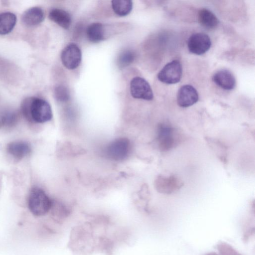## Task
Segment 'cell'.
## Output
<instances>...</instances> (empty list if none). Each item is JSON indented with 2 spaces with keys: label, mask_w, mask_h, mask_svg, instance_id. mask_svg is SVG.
I'll use <instances>...</instances> for the list:
<instances>
[{
  "label": "cell",
  "mask_w": 255,
  "mask_h": 255,
  "mask_svg": "<svg viewBox=\"0 0 255 255\" xmlns=\"http://www.w3.org/2000/svg\"><path fill=\"white\" fill-rule=\"evenodd\" d=\"M21 111L28 120L36 123H45L52 117L49 104L38 97H28L24 99L21 104Z\"/></svg>",
  "instance_id": "obj_1"
},
{
  "label": "cell",
  "mask_w": 255,
  "mask_h": 255,
  "mask_svg": "<svg viewBox=\"0 0 255 255\" xmlns=\"http://www.w3.org/2000/svg\"><path fill=\"white\" fill-rule=\"evenodd\" d=\"M52 201L45 191L39 187H33L28 199V207L36 216H42L51 210Z\"/></svg>",
  "instance_id": "obj_2"
},
{
  "label": "cell",
  "mask_w": 255,
  "mask_h": 255,
  "mask_svg": "<svg viewBox=\"0 0 255 255\" xmlns=\"http://www.w3.org/2000/svg\"><path fill=\"white\" fill-rule=\"evenodd\" d=\"M130 150L129 140L125 137L117 138L106 147L105 154L110 159L121 161L127 157Z\"/></svg>",
  "instance_id": "obj_3"
},
{
  "label": "cell",
  "mask_w": 255,
  "mask_h": 255,
  "mask_svg": "<svg viewBox=\"0 0 255 255\" xmlns=\"http://www.w3.org/2000/svg\"><path fill=\"white\" fill-rule=\"evenodd\" d=\"M182 69L180 62L174 60L167 63L157 75L158 80L167 84L179 82L182 77Z\"/></svg>",
  "instance_id": "obj_4"
},
{
  "label": "cell",
  "mask_w": 255,
  "mask_h": 255,
  "mask_svg": "<svg viewBox=\"0 0 255 255\" xmlns=\"http://www.w3.org/2000/svg\"><path fill=\"white\" fill-rule=\"evenodd\" d=\"M131 96L136 99L150 101L153 98V94L149 83L139 77L133 78L130 83Z\"/></svg>",
  "instance_id": "obj_5"
},
{
  "label": "cell",
  "mask_w": 255,
  "mask_h": 255,
  "mask_svg": "<svg viewBox=\"0 0 255 255\" xmlns=\"http://www.w3.org/2000/svg\"><path fill=\"white\" fill-rule=\"evenodd\" d=\"M82 58L79 47L74 43H70L62 50L61 54V61L64 66L69 69H74L80 65Z\"/></svg>",
  "instance_id": "obj_6"
},
{
  "label": "cell",
  "mask_w": 255,
  "mask_h": 255,
  "mask_svg": "<svg viewBox=\"0 0 255 255\" xmlns=\"http://www.w3.org/2000/svg\"><path fill=\"white\" fill-rule=\"evenodd\" d=\"M187 45L190 52L196 55H201L210 49L211 41L207 34L204 33H196L190 36Z\"/></svg>",
  "instance_id": "obj_7"
},
{
  "label": "cell",
  "mask_w": 255,
  "mask_h": 255,
  "mask_svg": "<svg viewBox=\"0 0 255 255\" xmlns=\"http://www.w3.org/2000/svg\"><path fill=\"white\" fill-rule=\"evenodd\" d=\"M198 99L199 96L197 90L190 85L181 86L178 91L177 102L181 107H190L195 104Z\"/></svg>",
  "instance_id": "obj_8"
},
{
  "label": "cell",
  "mask_w": 255,
  "mask_h": 255,
  "mask_svg": "<svg viewBox=\"0 0 255 255\" xmlns=\"http://www.w3.org/2000/svg\"><path fill=\"white\" fill-rule=\"evenodd\" d=\"M212 80L219 87L226 90L233 89L236 85V79L229 71L223 69L217 71L212 77Z\"/></svg>",
  "instance_id": "obj_9"
},
{
  "label": "cell",
  "mask_w": 255,
  "mask_h": 255,
  "mask_svg": "<svg viewBox=\"0 0 255 255\" xmlns=\"http://www.w3.org/2000/svg\"><path fill=\"white\" fill-rule=\"evenodd\" d=\"M7 152L12 157L21 159L31 151L30 145L26 141H15L8 143L6 146Z\"/></svg>",
  "instance_id": "obj_10"
},
{
  "label": "cell",
  "mask_w": 255,
  "mask_h": 255,
  "mask_svg": "<svg viewBox=\"0 0 255 255\" xmlns=\"http://www.w3.org/2000/svg\"><path fill=\"white\" fill-rule=\"evenodd\" d=\"M43 10L39 7H32L25 10L22 15L23 22L28 26H33L41 23L44 19Z\"/></svg>",
  "instance_id": "obj_11"
},
{
  "label": "cell",
  "mask_w": 255,
  "mask_h": 255,
  "mask_svg": "<svg viewBox=\"0 0 255 255\" xmlns=\"http://www.w3.org/2000/svg\"><path fill=\"white\" fill-rule=\"evenodd\" d=\"M49 18L64 29H68L71 24V17L70 14L61 9H51L49 13Z\"/></svg>",
  "instance_id": "obj_12"
},
{
  "label": "cell",
  "mask_w": 255,
  "mask_h": 255,
  "mask_svg": "<svg viewBox=\"0 0 255 255\" xmlns=\"http://www.w3.org/2000/svg\"><path fill=\"white\" fill-rule=\"evenodd\" d=\"M16 15L10 12L0 13V34L5 35L10 33L16 23Z\"/></svg>",
  "instance_id": "obj_13"
},
{
  "label": "cell",
  "mask_w": 255,
  "mask_h": 255,
  "mask_svg": "<svg viewBox=\"0 0 255 255\" xmlns=\"http://www.w3.org/2000/svg\"><path fill=\"white\" fill-rule=\"evenodd\" d=\"M198 20L202 26L208 29L214 28L219 24V20L216 16L207 8L200 10L198 12Z\"/></svg>",
  "instance_id": "obj_14"
},
{
  "label": "cell",
  "mask_w": 255,
  "mask_h": 255,
  "mask_svg": "<svg viewBox=\"0 0 255 255\" xmlns=\"http://www.w3.org/2000/svg\"><path fill=\"white\" fill-rule=\"evenodd\" d=\"M88 39L94 43L99 42L104 39L103 25L98 22H95L88 26L87 29Z\"/></svg>",
  "instance_id": "obj_15"
},
{
  "label": "cell",
  "mask_w": 255,
  "mask_h": 255,
  "mask_svg": "<svg viewBox=\"0 0 255 255\" xmlns=\"http://www.w3.org/2000/svg\"><path fill=\"white\" fill-rule=\"evenodd\" d=\"M112 6L114 12L118 15L124 16L128 15L132 8V2L127 0L112 1Z\"/></svg>",
  "instance_id": "obj_16"
},
{
  "label": "cell",
  "mask_w": 255,
  "mask_h": 255,
  "mask_svg": "<svg viewBox=\"0 0 255 255\" xmlns=\"http://www.w3.org/2000/svg\"><path fill=\"white\" fill-rule=\"evenodd\" d=\"M158 182V189L162 193H171L176 188H178L177 179L172 176L161 177Z\"/></svg>",
  "instance_id": "obj_17"
},
{
  "label": "cell",
  "mask_w": 255,
  "mask_h": 255,
  "mask_svg": "<svg viewBox=\"0 0 255 255\" xmlns=\"http://www.w3.org/2000/svg\"><path fill=\"white\" fill-rule=\"evenodd\" d=\"M159 138L162 146L168 148L173 142L172 130L168 127L162 126L159 129Z\"/></svg>",
  "instance_id": "obj_18"
},
{
  "label": "cell",
  "mask_w": 255,
  "mask_h": 255,
  "mask_svg": "<svg viewBox=\"0 0 255 255\" xmlns=\"http://www.w3.org/2000/svg\"><path fill=\"white\" fill-rule=\"evenodd\" d=\"M135 55L131 50H126L121 53L118 58L120 68H124L130 64L134 60Z\"/></svg>",
  "instance_id": "obj_19"
},
{
  "label": "cell",
  "mask_w": 255,
  "mask_h": 255,
  "mask_svg": "<svg viewBox=\"0 0 255 255\" xmlns=\"http://www.w3.org/2000/svg\"><path fill=\"white\" fill-rule=\"evenodd\" d=\"M17 120V116L15 112H6L0 118V126L11 127L16 123Z\"/></svg>",
  "instance_id": "obj_20"
},
{
  "label": "cell",
  "mask_w": 255,
  "mask_h": 255,
  "mask_svg": "<svg viewBox=\"0 0 255 255\" xmlns=\"http://www.w3.org/2000/svg\"><path fill=\"white\" fill-rule=\"evenodd\" d=\"M70 214L69 210L66 206L62 204H60L54 208L53 210L52 215L54 218L58 220V222H62L61 221L66 218Z\"/></svg>",
  "instance_id": "obj_21"
},
{
  "label": "cell",
  "mask_w": 255,
  "mask_h": 255,
  "mask_svg": "<svg viewBox=\"0 0 255 255\" xmlns=\"http://www.w3.org/2000/svg\"><path fill=\"white\" fill-rule=\"evenodd\" d=\"M54 95L57 100L61 102L67 101L70 98L68 89L62 85L58 86L55 88Z\"/></svg>",
  "instance_id": "obj_22"
}]
</instances>
